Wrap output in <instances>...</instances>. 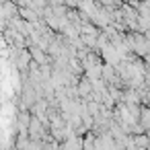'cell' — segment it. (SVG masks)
I'll list each match as a JSON object with an SVG mask.
<instances>
[{
    "instance_id": "1",
    "label": "cell",
    "mask_w": 150,
    "mask_h": 150,
    "mask_svg": "<svg viewBox=\"0 0 150 150\" xmlns=\"http://www.w3.org/2000/svg\"><path fill=\"white\" fill-rule=\"evenodd\" d=\"M64 150H82V140L78 136H70L64 142Z\"/></svg>"
}]
</instances>
